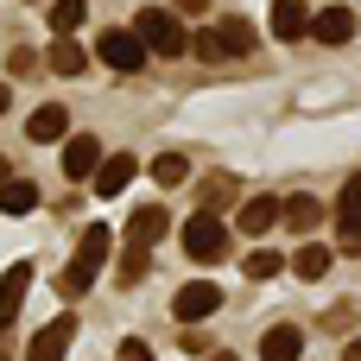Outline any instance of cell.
<instances>
[{
  "label": "cell",
  "mask_w": 361,
  "mask_h": 361,
  "mask_svg": "<svg viewBox=\"0 0 361 361\" xmlns=\"http://www.w3.org/2000/svg\"><path fill=\"white\" fill-rule=\"evenodd\" d=\"M70 343H76V317H51V324L25 343V361H63Z\"/></svg>",
  "instance_id": "cell-7"
},
{
  "label": "cell",
  "mask_w": 361,
  "mask_h": 361,
  "mask_svg": "<svg viewBox=\"0 0 361 361\" xmlns=\"http://www.w3.org/2000/svg\"><path fill=\"white\" fill-rule=\"evenodd\" d=\"M165 228H171V216H165L159 203H146V209H133V216H127V241H140V247L165 241Z\"/></svg>",
  "instance_id": "cell-16"
},
{
  "label": "cell",
  "mask_w": 361,
  "mask_h": 361,
  "mask_svg": "<svg viewBox=\"0 0 361 361\" xmlns=\"http://www.w3.org/2000/svg\"><path fill=\"white\" fill-rule=\"evenodd\" d=\"M336 222H361V171L343 184V197H336Z\"/></svg>",
  "instance_id": "cell-24"
},
{
  "label": "cell",
  "mask_w": 361,
  "mask_h": 361,
  "mask_svg": "<svg viewBox=\"0 0 361 361\" xmlns=\"http://www.w3.org/2000/svg\"><path fill=\"white\" fill-rule=\"evenodd\" d=\"M343 361H361V343H349V349H343Z\"/></svg>",
  "instance_id": "cell-32"
},
{
  "label": "cell",
  "mask_w": 361,
  "mask_h": 361,
  "mask_svg": "<svg viewBox=\"0 0 361 361\" xmlns=\"http://www.w3.org/2000/svg\"><path fill=\"white\" fill-rule=\"evenodd\" d=\"M0 361H6V330H0Z\"/></svg>",
  "instance_id": "cell-34"
},
{
  "label": "cell",
  "mask_w": 361,
  "mask_h": 361,
  "mask_svg": "<svg viewBox=\"0 0 361 361\" xmlns=\"http://www.w3.org/2000/svg\"><path fill=\"white\" fill-rule=\"evenodd\" d=\"M330 260H336V254L311 241V247H298V260H292V273H298V279H324V273H330Z\"/></svg>",
  "instance_id": "cell-22"
},
{
  "label": "cell",
  "mask_w": 361,
  "mask_h": 361,
  "mask_svg": "<svg viewBox=\"0 0 361 361\" xmlns=\"http://www.w3.org/2000/svg\"><path fill=\"white\" fill-rule=\"evenodd\" d=\"M241 273H247V279H279V273H286V260L260 247V254H247V267H241Z\"/></svg>",
  "instance_id": "cell-25"
},
{
  "label": "cell",
  "mask_w": 361,
  "mask_h": 361,
  "mask_svg": "<svg viewBox=\"0 0 361 361\" xmlns=\"http://www.w3.org/2000/svg\"><path fill=\"white\" fill-rule=\"evenodd\" d=\"M25 286H32V260H13V267L0 273V330H13V324H19Z\"/></svg>",
  "instance_id": "cell-8"
},
{
  "label": "cell",
  "mask_w": 361,
  "mask_h": 361,
  "mask_svg": "<svg viewBox=\"0 0 361 361\" xmlns=\"http://www.w3.org/2000/svg\"><path fill=\"white\" fill-rule=\"evenodd\" d=\"M121 361H152V349H146L140 336H127V343H121Z\"/></svg>",
  "instance_id": "cell-28"
},
{
  "label": "cell",
  "mask_w": 361,
  "mask_h": 361,
  "mask_svg": "<svg viewBox=\"0 0 361 361\" xmlns=\"http://www.w3.org/2000/svg\"><path fill=\"white\" fill-rule=\"evenodd\" d=\"M317 216H324V203H317V197H305V190L279 197V222H286L292 235H311V228H317Z\"/></svg>",
  "instance_id": "cell-14"
},
{
  "label": "cell",
  "mask_w": 361,
  "mask_h": 361,
  "mask_svg": "<svg viewBox=\"0 0 361 361\" xmlns=\"http://www.w3.org/2000/svg\"><path fill=\"white\" fill-rule=\"evenodd\" d=\"M102 165V140L95 133H63V178L70 184H89Z\"/></svg>",
  "instance_id": "cell-6"
},
{
  "label": "cell",
  "mask_w": 361,
  "mask_h": 361,
  "mask_svg": "<svg viewBox=\"0 0 361 361\" xmlns=\"http://www.w3.org/2000/svg\"><path fill=\"white\" fill-rule=\"evenodd\" d=\"M171 311H178V324H203V317H216V311H222V286H209V279H190V286H178Z\"/></svg>",
  "instance_id": "cell-5"
},
{
  "label": "cell",
  "mask_w": 361,
  "mask_h": 361,
  "mask_svg": "<svg viewBox=\"0 0 361 361\" xmlns=\"http://www.w3.org/2000/svg\"><path fill=\"white\" fill-rule=\"evenodd\" d=\"M6 70H13V76H38V57H32V51H25V44H19V51H13V57H6Z\"/></svg>",
  "instance_id": "cell-27"
},
{
  "label": "cell",
  "mask_w": 361,
  "mask_h": 361,
  "mask_svg": "<svg viewBox=\"0 0 361 361\" xmlns=\"http://www.w3.org/2000/svg\"><path fill=\"white\" fill-rule=\"evenodd\" d=\"M63 133H70V114H63L57 102H44V108H32V121H25V140H32V146H57Z\"/></svg>",
  "instance_id": "cell-11"
},
{
  "label": "cell",
  "mask_w": 361,
  "mask_h": 361,
  "mask_svg": "<svg viewBox=\"0 0 361 361\" xmlns=\"http://www.w3.org/2000/svg\"><path fill=\"white\" fill-rule=\"evenodd\" d=\"M133 171H140L133 152H102V165H95V190H102V197H121V190L133 184Z\"/></svg>",
  "instance_id": "cell-9"
},
{
  "label": "cell",
  "mask_w": 361,
  "mask_h": 361,
  "mask_svg": "<svg viewBox=\"0 0 361 361\" xmlns=\"http://www.w3.org/2000/svg\"><path fill=\"white\" fill-rule=\"evenodd\" d=\"M298 355H305V330L298 324H273L260 336V361H298Z\"/></svg>",
  "instance_id": "cell-13"
},
{
  "label": "cell",
  "mask_w": 361,
  "mask_h": 361,
  "mask_svg": "<svg viewBox=\"0 0 361 361\" xmlns=\"http://www.w3.org/2000/svg\"><path fill=\"white\" fill-rule=\"evenodd\" d=\"M273 38H279V44L311 38V13H305V0H273Z\"/></svg>",
  "instance_id": "cell-12"
},
{
  "label": "cell",
  "mask_w": 361,
  "mask_h": 361,
  "mask_svg": "<svg viewBox=\"0 0 361 361\" xmlns=\"http://www.w3.org/2000/svg\"><path fill=\"white\" fill-rule=\"evenodd\" d=\"M311 38H317V44H349V38H355V13H349V6L311 13Z\"/></svg>",
  "instance_id": "cell-10"
},
{
  "label": "cell",
  "mask_w": 361,
  "mask_h": 361,
  "mask_svg": "<svg viewBox=\"0 0 361 361\" xmlns=\"http://www.w3.org/2000/svg\"><path fill=\"white\" fill-rule=\"evenodd\" d=\"M44 70H51V76H82V70H89V51H82L76 38H57L51 57H44Z\"/></svg>",
  "instance_id": "cell-17"
},
{
  "label": "cell",
  "mask_w": 361,
  "mask_h": 361,
  "mask_svg": "<svg viewBox=\"0 0 361 361\" xmlns=\"http://www.w3.org/2000/svg\"><path fill=\"white\" fill-rule=\"evenodd\" d=\"M184 254L190 260H222L228 254V222L222 216H190L184 222Z\"/></svg>",
  "instance_id": "cell-4"
},
{
  "label": "cell",
  "mask_w": 361,
  "mask_h": 361,
  "mask_svg": "<svg viewBox=\"0 0 361 361\" xmlns=\"http://www.w3.org/2000/svg\"><path fill=\"white\" fill-rule=\"evenodd\" d=\"M209 361H235V355H209Z\"/></svg>",
  "instance_id": "cell-35"
},
{
  "label": "cell",
  "mask_w": 361,
  "mask_h": 361,
  "mask_svg": "<svg viewBox=\"0 0 361 361\" xmlns=\"http://www.w3.org/2000/svg\"><path fill=\"white\" fill-rule=\"evenodd\" d=\"M235 222H241V235H273L279 228V197H247Z\"/></svg>",
  "instance_id": "cell-15"
},
{
  "label": "cell",
  "mask_w": 361,
  "mask_h": 361,
  "mask_svg": "<svg viewBox=\"0 0 361 361\" xmlns=\"http://www.w3.org/2000/svg\"><path fill=\"white\" fill-rule=\"evenodd\" d=\"M178 13H209V0H171Z\"/></svg>",
  "instance_id": "cell-30"
},
{
  "label": "cell",
  "mask_w": 361,
  "mask_h": 361,
  "mask_svg": "<svg viewBox=\"0 0 361 361\" xmlns=\"http://www.w3.org/2000/svg\"><path fill=\"white\" fill-rule=\"evenodd\" d=\"M133 32H140V44H146L152 57H184V51H190V25H184L171 6H140Z\"/></svg>",
  "instance_id": "cell-2"
},
{
  "label": "cell",
  "mask_w": 361,
  "mask_h": 361,
  "mask_svg": "<svg viewBox=\"0 0 361 361\" xmlns=\"http://www.w3.org/2000/svg\"><path fill=\"white\" fill-rule=\"evenodd\" d=\"M95 57H102L108 70H121V76H140L152 51L140 44V32H133V25H108V32L95 38Z\"/></svg>",
  "instance_id": "cell-3"
},
{
  "label": "cell",
  "mask_w": 361,
  "mask_h": 361,
  "mask_svg": "<svg viewBox=\"0 0 361 361\" xmlns=\"http://www.w3.org/2000/svg\"><path fill=\"white\" fill-rule=\"evenodd\" d=\"M216 38H222V57H247V51H254V25H247V19H222Z\"/></svg>",
  "instance_id": "cell-19"
},
{
  "label": "cell",
  "mask_w": 361,
  "mask_h": 361,
  "mask_svg": "<svg viewBox=\"0 0 361 361\" xmlns=\"http://www.w3.org/2000/svg\"><path fill=\"white\" fill-rule=\"evenodd\" d=\"M108 247H114L108 222H89V228H82V241H76V254H70V267H63V279H57V292H63V298L89 292V286H95V273L108 267Z\"/></svg>",
  "instance_id": "cell-1"
},
{
  "label": "cell",
  "mask_w": 361,
  "mask_h": 361,
  "mask_svg": "<svg viewBox=\"0 0 361 361\" xmlns=\"http://www.w3.org/2000/svg\"><path fill=\"white\" fill-rule=\"evenodd\" d=\"M190 51H197L203 63H222V38H216V25H203V32H190Z\"/></svg>",
  "instance_id": "cell-26"
},
{
  "label": "cell",
  "mask_w": 361,
  "mask_h": 361,
  "mask_svg": "<svg viewBox=\"0 0 361 361\" xmlns=\"http://www.w3.org/2000/svg\"><path fill=\"white\" fill-rule=\"evenodd\" d=\"M146 267H152V247L127 241V254H121V286H140V279H146Z\"/></svg>",
  "instance_id": "cell-23"
},
{
  "label": "cell",
  "mask_w": 361,
  "mask_h": 361,
  "mask_svg": "<svg viewBox=\"0 0 361 361\" xmlns=\"http://www.w3.org/2000/svg\"><path fill=\"white\" fill-rule=\"evenodd\" d=\"M6 108H13V89H6V82H0V114H6Z\"/></svg>",
  "instance_id": "cell-31"
},
{
  "label": "cell",
  "mask_w": 361,
  "mask_h": 361,
  "mask_svg": "<svg viewBox=\"0 0 361 361\" xmlns=\"http://www.w3.org/2000/svg\"><path fill=\"white\" fill-rule=\"evenodd\" d=\"M184 178H190V159H184V152H159V159H152V184L171 190V184H184Z\"/></svg>",
  "instance_id": "cell-21"
},
{
  "label": "cell",
  "mask_w": 361,
  "mask_h": 361,
  "mask_svg": "<svg viewBox=\"0 0 361 361\" xmlns=\"http://www.w3.org/2000/svg\"><path fill=\"white\" fill-rule=\"evenodd\" d=\"M343 254H361V222H343Z\"/></svg>",
  "instance_id": "cell-29"
},
{
  "label": "cell",
  "mask_w": 361,
  "mask_h": 361,
  "mask_svg": "<svg viewBox=\"0 0 361 361\" xmlns=\"http://www.w3.org/2000/svg\"><path fill=\"white\" fill-rule=\"evenodd\" d=\"M82 19H89V0H51V32L57 38H76Z\"/></svg>",
  "instance_id": "cell-20"
},
{
  "label": "cell",
  "mask_w": 361,
  "mask_h": 361,
  "mask_svg": "<svg viewBox=\"0 0 361 361\" xmlns=\"http://www.w3.org/2000/svg\"><path fill=\"white\" fill-rule=\"evenodd\" d=\"M38 209V184L32 178H6L0 184V216H32Z\"/></svg>",
  "instance_id": "cell-18"
},
{
  "label": "cell",
  "mask_w": 361,
  "mask_h": 361,
  "mask_svg": "<svg viewBox=\"0 0 361 361\" xmlns=\"http://www.w3.org/2000/svg\"><path fill=\"white\" fill-rule=\"evenodd\" d=\"M6 178H13V165H6V159H0V184H6Z\"/></svg>",
  "instance_id": "cell-33"
}]
</instances>
